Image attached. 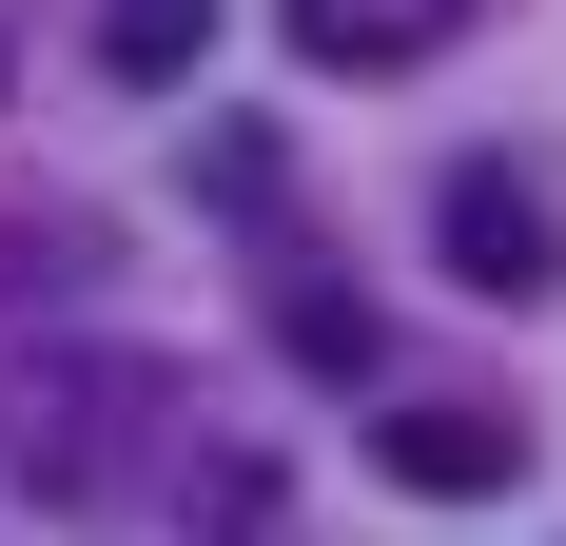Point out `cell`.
Listing matches in <instances>:
<instances>
[{
  "label": "cell",
  "mask_w": 566,
  "mask_h": 546,
  "mask_svg": "<svg viewBox=\"0 0 566 546\" xmlns=\"http://www.w3.org/2000/svg\"><path fill=\"white\" fill-rule=\"evenodd\" d=\"M371 469H391L410 507H489V489H527V430H509V410H391Z\"/></svg>",
  "instance_id": "2"
},
{
  "label": "cell",
  "mask_w": 566,
  "mask_h": 546,
  "mask_svg": "<svg viewBox=\"0 0 566 546\" xmlns=\"http://www.w3.org/2000/svg\"><path fill=\"white\" fill-rule=\"evenodd\" d=\"M196 59H216V0H98V78L117 98H176Z\"/></svg>",
  "instance_id": "4"
},
{
  "label": "cell",
  "mask_w": 566,
  "mask_h": 546,
  "mask_svg": "<svg viewBox=\"0 0 566 546\" xmlns=\"http://www.w3.org/2000/svg\"><path fill=\"white\" fill-rule=\"evenodd\" d=\"M430 234H450V273H469V293H509V313L566 293V196H547L527 157H450V176H430Z\"/></svg>",
  "instance_id": "1"
},
{
  "label": "cell",
  "mask_w": 566,
  "mask_h": 546,
  "mask_svg": "<svg viewBox=\"0 0 566 546\" xmlns=\"http://www.w3.org/2000/svg\"><path fill=\"white\" fill-rule=\"evenodd\" d=\"M274 351H293V371H333V390H371L391 332H371V293H352L333 254H293V273H274Z\"/></svg>",
  "instance_id": "3"
}]
</instances>
